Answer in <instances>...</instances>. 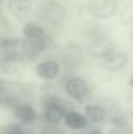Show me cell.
Returning a JSON list of instances; mask_svg holds the SVG:
<instances>
[{
	"instance_id": "6da1fadb",
	"label": "cell",
	"mask_w": 133,
	"mask_h": 134,
	"mask_svg": "<svg viewBox=\"0 0 133 134\" xmlns=\"http://www.w3.org/2000/svg\"><path fill=\"white\" fill-rule=\"evenodd\" d=\"M60 91L76 106L94 99V89L92 82L86 76L74 71H64L59 81Z\"/></svg>"
},
{
	"instance_id": "7a4b0ae2",
	"label": "cell",
	"mask_w": 133,
	"mask_h": 134,
	"mask_svg": "<svg viewBox=\"0 0 133 134\" xmlns=\"http://www.w3.org/2000/svg\"><path fill=\"white\" fill-rule=\"evenodd\" d=\"M41 106L44 122L49 126H60L67 111L76 105L58 91L44 94L41 98Z\"/></svg>"
},
{
	"instance_id": "3957f363",
	"label": "cell",
	"mask_w": 133,
	"mask_h": 134,
	"mask_svg": "<svg viewBox=\"0 0 133 134\" xmlns=\"http://www.w3.org/2000/svg\"><path fill=\"white\" fill-rule=\"evenodd\" d=\"M81 109L85 115L91 126H106L108 123L110 108L107 101L94 99L82 105Z\"/></svg>"
},
{
	"instance_id": "277c9868",
	"label": "cell",
	"mask_w": 133,
	"mask_h": 134,
	"mask_svg": "<svg viewBox=\"0 0 133 134\" xmlns=\"http://www.w3.org/2000/svg\"><path fill=\"white\" fill-rule=\"evenodd\" d=\"M90 126L85 115L81 108H78V106L72 107L67 111L62 124V126L67 133L82 131Z\"/></svg>"
},
{
	"instance_id": "5b68a950",
	"label": "cell",
	"mask_w": 133,
	"mask_h": 134,
	"mask_svg": "<svg viewBox=\"0 0 133 134\" xmlns=\"http://www.w3.org/2000/svg\"><path fill=\"white\" fill-rule=\"evenodd\" d=\"M62 63L56 60H46L39 63L36 67L38 76L46 82H59L62 78L64 71Z\"/></svg>"
},
{
	"instance_id": "8992f818",
	"label": "cell",
	"mask_w": 133,
	"mask_h": 134,
	"mask_svg": "<svg viewBox=\"0 0 133 134\" xmlns=\"http://www.w3.org/2000/svg\"><path fill=\"white\" fill-rule=\"evenodd\" d=\"M129 62V56L127 52L122 49H116L110 56L101 60L102 69L111 74L118 73L122 71Z\"/></svg>"
},
{
	"instance_id": "52a82bcc",
	"label": "cell",
	"mask_w": 133,
	"mask_h": 134,
	"mask_svg": "<svg viewBox=\"0 0 133 134\" xmlns=\"http://www.w3.org/2000/svg\"><path fill=\"white\" fill-rule=\"evenodd\" d=\"M116 49H118V47L115 42L107 38L101 40L92 41L87 47V53L92 58L101 61Z\"/></svg>"
},
{
	"instance_id": "ba28073f",
	"label": "cell",
	"mask_w": 133,
	"mask_h": 134,
	"mask_svg": "<svg viewBox=\"0 0 133 134\" xmlns=\"http://www.w3.org/2000/svg\"><path fill=\"white\" fill-rule=\"evenodd\" d=\"M43 17L50 25L56 26L60 24L66 17L64 6L56 0L46 2L42 9Z\"/></svg>"
},
{
	"instance_id": "9c48e42d",
	"label": "cell",
	"mask_w": 133,
	"mask_h": 134,
	"mask_svg": "<svg viewBox=\"0 0 133 134\" xmlns=\"http://www.w3.org/2000/svg\"><path fill=\"white\" fill-rule=\"evenodd\" d=\"M88 10L97 18L107 19L118 12V5L114 0H94L88 5Z\"/></svg>"
},
{
	"instance_id": "30bf717a",
	"label": "cell",
	"mask_w": 133,
	"mask_h": 134,
	"mask_svg": "<svg viewBox=\"0 0 133 134\" xmlns=\"http://www.w3.org/2000/svg\"><path fill=\"white\" fill-rule=\"evenodd\" d=\"M28 61L23 53L14 52L4 56L0 60V69L9 75L16 74Z\"/></svg>"
},
{
	"instance_id": "8fae6325",
	"label": "cell",
	"mask_w": 133,
	"mask_h": 134,
	"mask_svg": "<svg viewBox=\"0 0 133 134\" xmlns=\"http://www.w3.org/2000/svg\"><path fill=\"white\" fill-rule=\"evenodd\" d=\"M83 53L77 45H70L63 51L61 63L66 71H74L82 63Z\"/></svg>"
},
{
	"instance_id": "7c38bea8",
	"label": "cell",
	"mask_w": 133,
	"mask_h": 134,
	"mask_svg": "<svg viewBox=\"0 0 133 134\" xmlns=\"http://www.w3.org/2000/svg\"><path fill=\"white\" fill-rule=\"evenodd\" d=\"M83 32L92 42L107 38L111 35V28L99 22H89L84 27Z\"/></svg>"
},
{
	"instance_id": "4fadbf2b",
	"label": "cell",
	"mask_w": 133,
	"mask_h": 134,
	"mask_svg": "<svg viewBox=\"0 0 133 134\" xmlns=\"http://www.w3.org/2000/svg\"><path fill=\"white\" fill-rule=\"evenodd\" d=\"M15 115L20 121L26 124H31L38 118L37 111L29 104H21L16 106Z\"/></svg>"
},
{
	"instance_id": "5bb4252c",
	"label": "cell",
	"mask_w": 133,
	"mask_h": 134,
	"mask_svg": "<svg viewBox=\"0 0 133 134\" xmlns=\"http://www.w3.org/2000/svg\"><path fill=\"white\" fill-rule=\"evenodd\" d=\"M32 4V0H9V9L15 16H22L27 13Z\"/></svg>"
},
{
	"instance_id": "9a60e30c",
	"label": "cell",
	"mask_w": 133,
	"mask_h": 134,
	"mask_svg": "<svg viewBox=\"0 0 133 134\" xmlns=\"http://www.w3.org/2000/svg\"><path fill=\"white\" fill-rule=\"evenodd\" d=\"M22 41L23 40L15 38H0V54L6 53L5 55H7L14 53L11 51L20 46Z\"/></svg>"
},
{
	"instance_id": "2e32d148",
	"label": "cell",
	"mask_w": 133,
	"mask_h": 134,
	"mask_svg": "<svg viewBox=\"0 0 133 134\" xmlns=\"http://www.w3.org/2000/svg\"><path fill=\"white\" fill-rule=\"evenodd\" d=\"M23 33L26 37V39L37 38L45 34L44 29L40 25L32 22L27 23L24 25L23 28Z\"/></svg>"
},
{
	"instance_id": "e0dca14e",
	"label": "cell",
	"mask_w": 133,
	"mask_h": 134,
	"mask_svg": "<svg viewBox=\"0 0 133 134\" xmlns=\"http://www.w3.org/2000/svg\"><path fill=\"white\" fill-rule=\"evenodd\" d=\"M121 21L125 25H133V3L123 9L121 13Z\"/></svg>"
},
{
	"instance_id": "ac0fdd59",
	"label": "cell",
	"mask_w": 133,
	"mask_h": 134,
	"mask_svg": "<svg viewBox=\"0 0 133 134\" xmlns=\"http://www.w3.org/2000/svg\"><path fill=\"white\" fill-rule=\"evenodd\" d=\"M4 134H26L24 130L18 126H10L9 128H8Z\"/></svg>"
},
{
	"instance_id": "d6986e66",
	"label": "cell",
	"mask_w": 133,
	"mask_h": 134,
	"mask_svg": "<svg viewBox=\"0 0 133 134\" xmlns=\"http://www.w3.org/2000/svg\"><path fill=\"white\" fill-rule=\"evenodd\" d=\"M107 134H133V129L128 130H114L108 129Z\"/></svg>"
},
{
	"instance_id": "ffe728a7",
	"label": "cell",
	"mask_w": 133,
	"mask_h": 134,
	"mask_svg": "<svg viewBox=\"0 0 133 134\" xmlns=\"http://www.w3.org/2000/svg\"><path fill=\"white\" fill-rule=\"evenodd\" d=\"M126 84H127V86L129 87V89L133 92V73L128 78V79L126 81Z\"/></svg>"
},
{
	"instance_id": "44dd1931",
	"label": "cell",
	"mask_w": 133,
	"mask_h": 134,
	"mask_svg": "<svg viewBox=\"0 0 133 134\" xmlns=\"http://www.w3.org/2000/svg\"><path fill=\"white\" fill-rule=\"evenodd\" d=\"M129 113L130 118H131V119H132V122H133V105L131 107L130 110L129 111Z\"/></svg>"
},
{
	"instance_id": "7402d4cb",
	"label": "cell",
	"mask_w": 133,
	"mask_h": 134,
	"mask_svg": "<svg viewBox=\"0 0 133 134\" xmlns=\"http://www.w3.org/2000/svg\"><path fill=\"white\" fill-rule=\"evenodd\" d=\"M130 37H131L132 40L133 41V27L131 29V31H130Z\"/></svg>"
},
{
	"instance_id": "603a6c76",
	"label": "cell",
	"mask_w": 133,
	"mask_h": 134,
	"mask_svg": "<svg viewBox=\"0 0 133 134\" xmlns=\"http://www.w3.org/2000/svg\"><path fill=\"white\" fill-rule=\"evenodd\" d=\"M131 68H132V73H133V62H132V66H131Z\"/></svg>"
}]
</instances>
